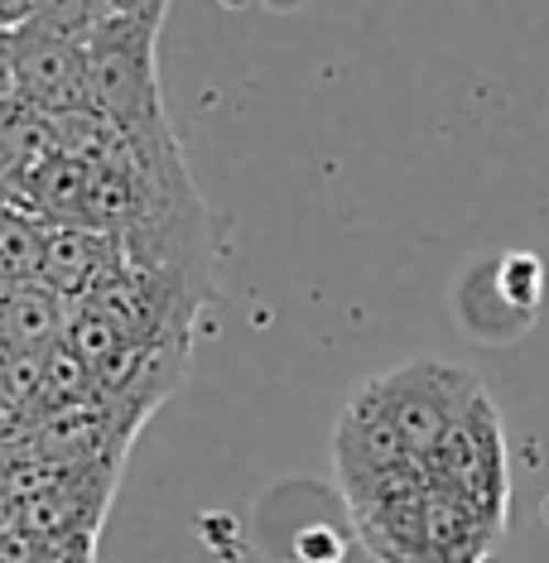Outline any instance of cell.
I'll return each instance as SVG.
<instances>
[{"label": "cell", "instance_id": "6da1fadb", "mask_svg": "<svg viewBox=\"0 0 549 563\" xmlns=\"http://www.w3.org/2000/svg\"><path fill=\"white\" fill-rule=\"evenodd\" d=\"M160 30H164V5H111L83 54L87 107L131 140L174 135L169 117H164L160 63H155Z\"/></svg>", "mask_w": 549, "mask_h": 563}, {"label": "cell", "instance_id": "7a4b0ae2", "mask_svg": "<svg viewBox=\"0 0 549 563\" xmlns=\"http://www.w3.org/2000/svg\"><path fill=\"white\" fill-rule=\"evenodd\" d=\"M372 386L419 467H425V457L443 443V433L482 400V386L472 371L449 366V362H429V356L391 371V376H376Z\"/></svg>", "mask_w": 549, "mask_h": 563}, {"label": "cell", "instance_id": "3957f363", "mask_svg": "<svg viewBox=\"0 0 549 563\" xmlns=\"http://www.w3.org/2000/svg\"><path fill=\"white\" fill-rule=\"evenodd\" d=\"M545 299V265L530 251H506L468 265L458 279V323L482 342H506L535 323Z\"/></svg>", "mask_w": 549, "mask_h": 563}, {"label": "cell", "instance_id": "277c9868", "mask_svg": "<svg viewBox=\"0 0 549 563\" xmlns=\"http://www.w3.org/2000/svg\"><path fill=\"white\" fill-rule=\"evenodd\" d=\"M352 525L314 486H285L261 501V549L271 563H348Z\"/></svg>", "mask_w": 549, "mask_h": 563}, {"label": "cell", "instance_id": "5b68a950", "mask_svg": "<svg viewBox=\"0 0 549 563\" xmlns=\"http://www.w3.org/2000/svg\"><path fill=\"white\" fill-rule=\"evenodd\" d=\"M10 54H15V101L63 117V111L87 107L83 92V48L63 40L44 20V5H34L15 30H10Z\"/></svg>", "mask_w": 549, "mask_h": 563}, {"label": "cell", "instance_id": "8992f818", "mask_svg": "<svg viewBox=\"0 0 549 563\" xmlns=\"http://www.w3.org/2000/svg\"><path fill=\"white\" fill-rule=\"evenodd\" d=\"M333 457H338V477H342V492L348 496L366 492L372 482L391 477V472H400V467H419L400 439V429L391 424V415H386V405H381L372 380H366V386L348 400V409H342Z\"/></svg>", "mask_w": 549, "mask_h": 563}, {"label": "cell", "instance_id": "52a82bcc", "mask_svg": "<svg viewBox=\"0 0 549 563\" xmlns=\"http://www.w3.org/2000/svg\"><path fill=\"white\" fill-rule=\"evenodd\" d=\"M117 271H125L117 236L92 232V227H48L40 285L54 289L63 303H83L101 279H111Z\"/></svg>", "mask_w": 549, "mask_h": 563}, {"label": "cell", "instance_id": "ba28073f", "mask_svg": "<svg viewBox=\"0 0 549 563\" xmlns=\"http://www.w3.org/2000/svg\"><path fill=\"white\" fill-rule=\"evenodd\" d=\"M68 303L44 285H15L0 299V342L15 356H44L63 342Z\"/></svg>", "mask_w": 549, "mask_h": 563}, {"label": "cell", "instance_id": "9c48e42d", "mask_svg": "<svg viewBox=\"0 0 549 563\" xmlns=\"http://www.w3.org/2000/svg\"><path fill=\"white\" fill-rule=\"evenodd\" d=\"M48 227L20 208H0V275L10 285H40Z\"/></svg>", "mask_w": 549, "mask_h": 563}, {"label": "cell", "instance_id": "30bf717a", "mask_svg": "<svg viewBox=\"0 0 549 563\" xmlns=\"http://www.w3.org/2000/svg\"><path fill=\"white\" fill-rule=\"evenodd\" d=\"M20 117H24V101H6V107H0V178L10 174V159H15Z\"/></svg>", "mask_w": 549, "mask_h": 563}, {"label": "cell", "instance_id": "8fae6325", "mask_svg": "<svg viewBox=\"0 0 549 563\" xmlns=\"http://www.w3.org/2000/svg\"><path fill=\"white\" fill-rule=\"evenodd\" d=\"M15 101V54H10V30H0V107Z\"/></svg>", "mask_w": 549, "mask_h": 563}, {"label": "cell", "instance_id": "7c38bea8", "mask_svg": "<svg viewBox=\"0 0 549 563\" xmlns=\"http://www.w3.org/2000/svg\"><path fill=\"white\" fill-rule=\"evenodd\" d=\"M10 356H15V352H10L6 342H0V380H6V366H10Z\"/></svg>", "mask_w": 549, "mask_h": 563}, {"label": "cell", "instance_id": "4fadbf2b", "mask_svg": "<svg viewBox=\"0 0 549 563\" xmlns=\"http://www.w3.org/2000/svg\"><path fill=\"white\" fill-rule=\"evenodd\" d=\"M6 463H10V453H6V448H0V472H6Z\"/></svg>", "mask_w": 549, "mask_h": 563}, {"label": "cell", "instance_id": "5bb4252c", "mask_svg": "<svg viewBox=\"0 0 549 563\" xmlns=\"http://www.w3.org/2000/svg\"><path fill=\"white\" fill-rule=\"evenodd\" d=\"M0 208H6V188H0Z\"/></svg>", "mask_w": 549, "mask_h": 563}]
</instances>
